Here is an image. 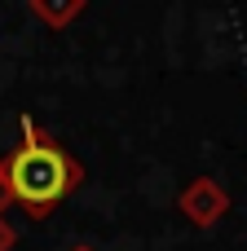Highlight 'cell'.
Segmentation results:
<instances>
[{"mask_svg": "<svg viewBox=\"0 0 247 251\" xmlns=\"http://www.w3.org/2000/svg\"><path fill=\"white\" fill-rule=\"evenodd\" d=\"M4 176H9L13 203H18L31 221H44L71 190H80L84 163H80L75 154H66L31 115H22V141H18V150L4 159Z\"/></svg>", "mask_w": 247, "mask_h": 251, "instance_id": "obj_1", "label": "cell"}, {"mask_svg": "<svg viewBox=\"0 0 247 251\" xmlns=\"http://www.w3.org/2000/svg\"><path fill=\"white\" fill-rule=\"evenodd\" d=\"M71 251H97V247H88V243H75V247H71Z\"/></svg>", "mask_w": 247, "mask_h": 251, "instance_id": "obj_6", "label": "cell"}, {"mask_svg": "<svg viewBox=\"0 0 247 251\" xmlns=\"http://www.w3.org/2000/svg\"><path fill=\"white\" fill-rule=\"evenodd\" d=\"M177 207H181V216H186L190 225L208 229V225H217V221L230 212V194H225L221 181H212V176H194V181L177 194Z\"/></svg>", "mask_w": 247, "mask_h": 251, "instance_id": "obj_2", "label": "cell"}, {"mask_svg": "<svg viewBox=\"0 0 247 251\" xmlns=\"http://www.w3.org/2000/svg\"><path fill=\"white\" fill-rule=\"evenodd\" d=\"M13 207V194H9V176H4V159H0V216Z\"/></svg>", "mask_w": 247, "mask_h": 251, "instance_id": "obj_5", "label": "cell"}, {"mask_svg": "<svg viewBox=\"0 0 247 251\" xmlns=\"http://www.w3.org/2000/svg\"><path fill=\"white\" fill-rule=\"evenodd\" d=\"M27 9H31L49 31H62V26H71V22L88 9V0H27Z\"/></svg>", "mask_w": 247, "mask_h": 251, "instance_id": "obj_3", "label": "cell"}, {"mask_svg": "<svg viewBox=\"0 0 247 251\" xmlns=\"http://www.w3.org/2000/svg\"><path fill=\"white\" fill-rule=\"evenodd\" d=\"M13 247H18V229L0 216V251H13Z\"/></svg>", "mask_w": 247, "mask_h": 251, "instance_id": "obj_4", "label": "cell"}]
</instances>
